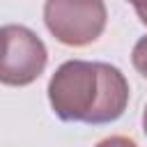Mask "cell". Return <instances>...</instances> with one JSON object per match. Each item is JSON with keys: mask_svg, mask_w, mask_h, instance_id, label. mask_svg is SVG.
Returning a JSON list of instances; mask_svg holds the SVG:
<instances>
[{"mask_svg": "<svg viewBox=\"0 0 147 147\" xmlns=\"http://www.w3.org/2000/svg\"><path fill=\"white\" fill-rule=\"evenodd\" d=\"M96 147H138V145L126 136H110V138H103L101 142H96Z\"/></svg>", "mask_w": 147, "mask_h": 147, "instance_id": "5", "label": "cell"}, {"mask_svg": "<svg viewBox=\"0 0 147 147\" xmlns=\"http://www.w3.org/2000/svg\"><path fill=\"white\" fill-rule=\"evenodd\" d=\"M108 11L103 0H46L44 23L64 46H87L106 30Z\"/></svg>", "mask_w": 147, "mask_h": 147, "instance_id": "2", "label": "cell"}, {"mask_svg": "<svg viewBox=\"0 0 147 147\" xmlns=\"http://www.w3.org/2000/svg\"><path fill=\"white\" fill-rule=\"evenodd\" d=\"M131 5H133V9H136V14H138V18L147 25V0H129Z\"/></svg>", "mask_w": 147, "mask_h": 147, "instance_id": "6", "label": "cell"}, {"mask_svg": "<svg viewBox=\"0 0 147 147\" xmlns=\"http://www.w3.org/2000/svg\"><path fill=\"white\" fill-rule=\"evenodd\" d=\"M48 62L44 41L25 25L0 28V83L9 87H25L34 83Z\"/></svg>", "mask_w": 147, "mask_h": 147, "instance_id": "3", "label": "cell"}, {"mask_svg": "<svg viewBox=\"0 0 147 147\" xmlns=\"http://www.w3.org/2000/svg\"><path fill=\"white\" fill-rule=\"evenodd\" d=\"M131 62H133V69L142 78H147V34L136 41V46L131 51Z\"/></svg>", "mask_w": 147, "mask_h": 147, "instance_id": "4", "label": "cell"}, {"mask_svg": "<svg viewBox=\"0 0 147 147\" xmlns=\"http://www.w3.org/2000/svg\"><path fill=\"white\" fill-rule=\"evenodd\" d=\"M48 101L62 122L110 124L126 110L129 83L113 64L69 60L51 76Z\"/></svg>", "mask_w": 147, "mask_h": 147, "instance_id": "1", "label": "cell"}, {"mask_svg": "<svg viewBox=\"0 0 147 147\" xmlns=\"http://www.w3.org/2000/svg\"><path fill=\"white\" fill-rule=\"evenodd\" d=\"M142 131L147 136V103H145V113H142Z\"/></svg>", "mask_w": 147, "mask_h": 147, "instance_id": "7", "label": "cell"}]
</instances>
